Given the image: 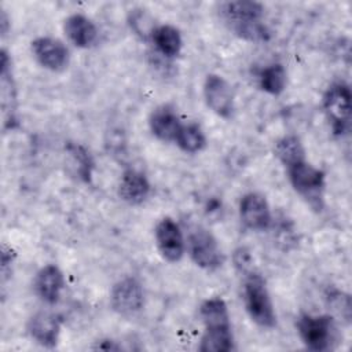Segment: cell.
I'll return each instance as SVG.
<instances>
[{
	"mask_svg": "<svg viewBox=\"0 0 352 352\" xmlns=\"http://www.w3.org/2000/svg\"><path fill=\"white\" fill-rule=\"evenodd\" d=\"M63 32L67 40L77 48H89L98 40V28L84 14H72L63 22Z\"/></svg>",
	"mask_w": 352,
	"mask_h": 352,
	"instance_id": "cell-16",
	"label": "cell"
},
{
	"mask_svg": "<svg viewBox=\"0 0 352 352\" xmlns=\"http://www.w3.org/2000/svg\"><path fill=\"white\" fill-rule=\"evenodd\" d=\"M182 124L177 113L169 106L157 107L148 117L150 132L162 142H175Z\"/></svg>",
	"mask_w": 352,
	"mask_h": 352,
	"instance_id": "cell-18",
	"label": "cell"
},
{
	"mask_svg": "<svg viewBox=\"0 0 352 352\" xmlns=\"http://www.w3.org/2000/svg\"><path fill=\"white\" fill-rule=\"evenodd\" d=\"M0 80H1V107H3V126L4 129H14L18 126V99L16 88L12 74V60L7 50H1L0 63Z\"/></svg>",
	"mask_w": 352,
	"mask_h": 352,
	"instance_id": "cell-12",
	"label": "cell"
},
{
	"mask_svg": "<svg viewBox=\"0 0 352 352\" xmlns=\"http://www.w3.org/2000/svg\"><path fill=\"white\" fill-rule=\"evenodd\" d=\"M199 318L204 333L198 349L201 352H230L235 349L231 315L227 302L213 296L204 300L199 305Z\"/></svg>",
	"mask_w": 352,
	"mask_h": 352,
	"instance_id": "cell-1",
	"label": "cell"
},
{
	"mask_svg": "<svg viewBox=\"0 0 352 352\" xmlns=\"http://www.w3.org/2000/svg\"><path fill=\"white\" fill-rule=\"evenodd\" d=\"M110 305L121 316H133L144 307V290L135 276L117 280L110 292Z\"/></svg>",
	"mask_w": 352,
	"mask_h": 352,
	"instance_id": "cell-8",
	"label": "cell"
},
{
	"mask_svg": "<svg viewBox=\"0 0 352 352\" xmlns=\"http://www.w3.org/2000/svg\"><path fill=\"white\" fill-rule=\"evenodd\" d=\"M186 252L192 263L205 271L219 270L226 260L216 236L202 227L190 232L186 241Z\"/></svg>",
	"mask_w": 352,
	"mask_h": 352,
	"instance_id": "cell-6",
	"label": "cell"
},
{
	"mask_svg": "<svg viewBox=\"0 0 352 352\" xmlns=\"http://www.w3.org/2000/svg\"><path fill=\"white\" fill-rule=\"evenodd\" d=\"M151 184L144 173L136 169L124 170L118 183V197L128 205H140L150 195Z\"/></svg>",
	"mask_w": 352,
	"mask_h": 352,
	"instance_id": "cell-17",
	"label": "cell"
},
{
	"mask_svg": "<svg viewBox=\"0 0 352 352\" xmlns=\"http://www.w3.org/2000/svg\"><path fill=\"white\" fill-rule=\"evenodd\" d=\"M286 170L293 190L311 208L320 210L326 190V173L307 160L287 166Z\"/></svg>",
	"mask_w": 352,
	"mask_h": 352,
	"instance_id": "cell-3",
	"label": "cell"
},
{
	"mask_svg": "<svg viewBox=\"0 0 352 352\" xmlns=\"http://www.w3.org/2000/svg\"><path fill=\"white\" fill-rule=\"evenodd\" d=\"M30 50L37 63L50 72H63L70 63L69 48L59 38L37 37L32 41Z\"/></svg>",
	"mask_w": 352,
	"mask_h": 352,
	"instance_id": "cell-10",
	"label": "cell"
},
{
	"mask_svg": "<svg viewBox=\"0 0 352 352\" xmlns=\"http://www.w3.org/2000/svg\"><path fill=\"white\" fill-rule=\"evenodd\" d=\"M204 100L216 116L230 120L235 111V98L230 82L220 74L210 73L205 77L202 87Z\"/></svg>",
	"mask_w": 352,
	"mask_h": 352,
	"instance_id": "cell-7",
	"label": "cell"
},
{
	"mask_svg": "<svg viewBox=\"0 0 352 352\" xmlns=\"http://www.w3.org/2000/svg\"><path fill=\"white\" fill-rule=\"evenodd\" d=\"M238 212L243 226L252 231H264L271 226V208L267 198L260 192L250 191L242 195Z\"/></svg>",
	"mask_w": 352,
	"mask_h": 352,
	"instance_id": "cell-11",
	"label": "cell"
},
{
	"mask_svg": "<svg viewBox=\"0 0 352 352\" xmlns=\"http://www.w3.org/2000/svg\"><path fill=\"white\" fill-rule=\"evenodd\" d=\"M65 286V275L56 264H47L41 267L33 280L34 293L48 305H54L59 301Z\"/></svg>",
	"mask_w": 352,
	"mask_h": 352,
	"instance_id": "cell-14",
	"label": "cell"
},
{
	"mask_svg": "<svg viewBox=\"0 0 352 352\" xmlns=\"http://www.w3.org/2000/svg\"><path fill=\"white\" fill-rule=\"evenodd\" d=\"M274 154L278 161L285 166H290L296 162L307 160L305 147L298 136L296 135H285L276 143L274 148Z\"/></svg>",
	"mask_w": 352,
	"mask_h": 352,
	"instance_id": "cell-21",
	"label": "cell"
},
{
	"mask_svg": "<svg viewBox=\"0 0 352 352\" xmlns=\"http://www.w3.org/2000/svg\"><path fill=\"white\" fill-rule=\"evenodd\" d=\"M287 85V72L282 63H271L260 70L258 87L268 95H280Z\"/></svg>",
	"mask_w": 352,
	"mask_h": 352,
	"instance_id": "cell-22",
	"label": "cell"
},
{
	"mask_svg": "<svg viewBox=\"0 0 352 352\" xmlns=\"http://www.w3.org/2000/svg\"><path fill=\"white\" fill-rule=\"evenodd\" d=\"M150 40L157 51L165 58H176L183 48V37L180 30L169 23L154 26Z\"/></svg>",
	"mask_w": 352,
	"mask_h": 352,
	"instance_id": "cell-19",
	"label": "cell"
},
{
	"mask_svg": "<svg viewBox=\"0 0 352 352\" xmlns=\"http://www.w3.org/2000/svg\"><path fill=\"white\" fill-rule=\"evenodd\" d=\"M322 107L337 136H344L351 125V88L344 81H336L327 87L322 98Z\"/></svg>",
	"mask_w": 352,
	"mask_h": 352,
	"instance_id": "cell-5",
	"label": "cell"
},
{
	"mask_svg": "<svg viewBox=\"0 0 352 352\" xmlns=\"http://www.w3.org/2000/svg\"><path fill=\"white\" fill-rule=\"evenodd\" d=\"M94 349H102V351H118L121 349L120 345H117L113 340H100L98 344L94 346Z\"/></svg>",
	"mask_w": 352,
	"mask_h": 352,
	"instance_id": "cell-24",
	"label": "cell"
},
{
	"mask_svg": "<svg viewBox=\"0 0 352 352\" xmlns=\"http://www.w3.org/2000/svg\"><path fill=\"white\" fill-rule=\"evenodd\" d=\"M26 329L34 342L44 348H55L59 342L62 320L54 312L38 311L29 318Z\"/></svg>",
	"mask_w": 352,
	"mask_h": 352,
	"instance_id": "cell-13",
	"label": "cell"
},
{
	"mask_svg": "<svg viewBox=\"0 0 352 352\" xmlns=\"http://www.w3.org/2000/svg\"><path fill=\"white\" fill-rule=\"evenodd\" d=\"M242 294L246 312L253 323L263 329H272L276 326L274 302L267 282L260 274L250 272L245 278Z\"/></svg>",
	"mask_w": 352,
	"mask_h": 352,
	"instance_id": "cell-2",
	"label": "cell"
},
{
	"mask_svg": "<svg viewBox=\"0 0 352 352\" xmlns=\"http://www.w3.org/2000/svg\"><path fill=\"white\" fill-rule=\"evenodd\" d=\"M264 6L253 0L224 1L219 4V14L224 23L231 29L238 25L263 21Z\"/></svg>",
	"mask_w": 352,
	"mask_h": 352,
	"instance_id": "cell-15",
	"label": "cell"
},
{
	"mask_svg": "<svg viewBox=\"0 0 352 352\" xmlns=\"http://www.w3.org/2000/svg\"><path fill=\"white\" fill-rule=\"evenodd\" d=\"M14 260H15V253L12 252V249L7 245H3V248H1V275H3V280H6L7 275L11 274V267H12Z\"/></svg>",
	"mask_w": 352,
	"mask_h": 352,
	"instance_id": "cell-23",
	"label": "cell"
},
{
	"mask_svg": "<svg viewBox=\"0 0 352 352\" xmlns=\"http://www.w3.org/2000/svg\"><path fill=\"white\" fill-rule=\"evenodd\" d=\"M302 344L314 352H323L336 342L337 327L331 315L301 314L296 322Z\"/></svg>",
	"mask_w": 352,
	"mask_h": 352,
	"instance_id": "cell-4",
	"label": "cell"
},
{
	"mask_svg": "<svg viewBox=\"0 0 352 352\" xmlns=\"http://www.w3.org/2000/svg\"><path fill=\"white\" fill-rule=\"evenodd\" d=\"M173 143L187 154H197L206 147V135L197 122H187L182 124Z\"/></svg>",
	"mask_w": 352,
	"mask_h": 352,
	"instance_id": "cell-20",
	"label": "cell"
},
{
	"mask_svg": "<svg viewBox=\"0 0 352 352\" xmlns=\"http://www.w3.org/2000/svg\"><path fill=\"white\" fill-rule=\"evenodd\" d=\"M155 246L161 257L169 263H177L186 253V239L177 221L172 217L161 219L154 230Z\"/></svg>",
	"mask_w": 352,
	"mask_h": 352,
	"instance_id": "cell-9",
	"label": "cell"
}]
</instances>
